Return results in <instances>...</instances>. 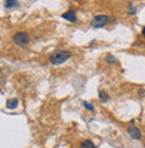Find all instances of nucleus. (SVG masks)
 Listing matches in <instances>:
<instances>
[{"instance_id": "39448f33", "label": "nucleus", "mask_w": 145, "mask_h": 148, "mask_svg": "<svg viewBox=\"0 0 145 148\" xmlns=\"http://www.w3.org/2000/svg\"><path fill=\"white\" fill-rule=\"evenodd\" d=\"M62 18H63V19H66V20H69V22H73V23H74L75 20H77V15H75V12L73 11V10H69V11H66L62 15Z\"/></svg>"}, {"instance_id": "9b49d317", "label": "nucleus", "mask_w": 145, "mask_h": 148, "mask_svg": "<svg viewBox=\"0 0 145 148\" xmlns=\"http://www.w3.org/2000/svg\"><path fill=\"white\" fill-rule=\"evenodd\" d=\"M105 61H106L108 63H114V62H116V58H114L113 55L108 54V55H106V58H105Z\"/></svg>"}, {"instance_id": "9d476101", "label": "nucleus", "mask_w": 145, "mask_h": 148, "mask_svg": "<svg viewBox=\"0 0 145 148\" xmlns=\"http://www.w3.org/2000/svg\"><path fill=\"white\" fill-rule=\"evenodd\" d=\"M82 104H83V106H85V108H86L87 110H90V112H94V106L91 105L90 102H87V101H83Z\"/></svg>"}, {"instance_id": "ddd939ff", "label": "nucleus", "mask_w": 145, "mask_h": 148, "mask_svg": "<svg viewBox=\"0 0 145 148\" xmlns=\"http://www.w3.org/2000/svg\"><path fill=\"white\" fill-rule=\"evenodd\" d=\"M142 35H144V36H145V27H144V28H142Z\"/></svg>"}, {"instance_id": "1a4fd4ad", "label": "nucleus", "mask_w": 145, "mask_h": 148, "mask_svg": "<svg viewBox=\"0 0 145 148\" xmlns=\"http://www.w3.org/2000/svg\"><path fill=\"white\" fill-rule=\"evenodd\" d=\"M98 98H99V100H101L102 102H106L108 100H109V96H108V93H106V92L101 90V92L98 93Z\"/></svg>"}, {"instance_id": "f03ea898", "label": "nucleus", "mask_w": 145, "mask_h": 148, "mask_svg": "<svg viewBox=\"0 0 145 148\" xmlns=\"http://www.w3.org/2000/svg\"><path fill=\"white\" fill-rule=\"evenodd\" d=\"M14 42L18 46H22V47L27 46L28 43H30V35H28L27 32H23V31L16 32L15 35H14Z\"/></svg>"}, {"instance_id": "0eeeda50", "label": "nucleus", "mask_w": 145, "mask_h": 148, "mask_svg": "<svg viewBox=\"0 0 145 148\" xmlns=\"http://www.w3.org/2000/svg\"><path fill=\"white\" fill-rule=\"evenodd\" d=\"M79 148H97V147H95V144L91 140H83L81 143V147Z\"/></svg>"}, {"instance_id": "20e7f679", "label": "nucleus", "mask_w": 145, "mask_h": 148, "mask_svg": "<svg viewBox=\"0 0 145 148\" xmlns=\"http://www.w3.org/2000/svg\"><path fill=\"white\" fill-rule=\"evenodd\" d=\"M128 133H129V136L134 140H140L141 139V132H140V129L136 127V125H129L128 127Z\"/></svg>"}, {"instance_id": "7ed1b4c3", "label": "nucleus", "mask_w": 145, "mask_h": 148, "mask_svg": "<svg viewBox=\"0 0 145 148\" xmlns=\"http://www.w3.org/2000/svg\"><path fill=\"white\" fill-rule=\"evenodd\" d=\"M108 22H109V18L106 15H97L91 20V26L94 28H101V27H103V26H106Z\"/></svg>"}, {"instance_id": "f257e3e1", "label": "nucleus", "mask_w": 145, "mask_h": 148, "mask_svg": "<svg viewBox=\"0 0 145 148\" xmlns=\"http://www.w3.org/2000/svg\"><path fill=\"white\" fill-rule=\"evenodd\" d=\"M71 57V53L67 50H57V51H52L50 54V57H48V61H50V63H52V65H62V63H65L67 61V59Z\"/></svg>"}, {"instance_id": "6e6552de", "label": "nucleus", "mask_w": 145, "mask_h": 148, "mask_svg": "<svg viewBox=\"0 0 145 148\" xmlns=\"http://www.w3.org/2000/svg\"><path fill=\"white\" fill-rule=\"evenodd\" d=\"M16 5H19V3L16 0H5V4H4L5 8H12V7H16Z\"/></svg>"}, {"instance_id": "f8f14e48", "label": "nucleus", "mask_w": 145, "mask_h": 148, "mask_svg": "<svg viewBox=\"0 0 145 148\" xmlns=\"http://www.w3.org/2000/svg\"><path fill=\"white\" fill-rule=\"evenodd\" d=\"M129 12H130V14H134V12H136V8H134L133 4H130V7H129Z\"/></svg>"}, {"instance_id": "423d86ee", "label": "nucleus", "mask_w": 145, "mask_h": 148, "mask_svg": "<svg viewBox=\"0 0 145 148\" xmlns=\"http://www.w3.org/2000/svg\"><path fill=\"white\" fill-rule=\"evenodd\" d=\"M18 104H19L18 98H10V100H7L5 106H7V109H15L16 106H18Z\"/></svg>"}]
</instances>
